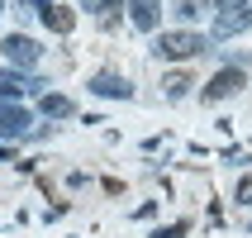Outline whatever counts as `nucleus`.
Masks as SVG:
<instances>
[{"label": "nucleus", "instance_id": "obj_9", "mask_svg": "<svg viewBox=\"0 0 252 238\" xmlns=\"http://www.w3.org/2000/svg\"><path fill=\"white\" fill-rule=\"evenodd\" d=\"M81 5H86V10H95V19L105 29H114V24H119V10H128L124 0H81Z\"/></svg>", "mask_w": 252, "mask_h": 238}, {"label": "nucleus", "instance_id": "obj_12", "mask_svg": "<svg viewBox=\"0 0 252 238\" xmlns=\"http://www.w3.org/2000/svg\"><path fill=\"white\" fill-rule=\"evenodd\" d=\"M43 114H48V119H67V114H76V105H71L67 96L48 91V96H43Z\"/></svg>", "mask_w": 252, "mask_h": 238}, {"label": "nucleus", "instance_id": "obj_11", "mask_svg": "<svg viewBox=\"0 0 252 238\" xmlns=\"http://www.w3.org/2000/svg\"><path fill=\"white\" fill-rule=\"evenodd\" d=\"M190 86H195V76H190V71H167L162 96H167V100H186V96H190Z\"/></svg>", "mask_w": 252, "mask_h": 238}, {"label": "nucleus", "instance_id": "obj_13", "mask_svg": "<svg viewBox=\"0 0 252 238\" xmlns=\"http://www.w3.org/2000/svg\"><path fill=\"white\" fill-rule=\"evenodd\" d=\"M205 5H210V0H176V14H181V19H200Z\"/></svg>", "mask_w": 252, "mask_h": 238}, {"label": "nucleus", "instance_id": "obj_15", "mask_svg": "<svg viewBox=\"0 0 252 238\" xmlns=\"http://www.w3.org/2000/svg\"><path fill=\"white\" fill-rule=\"evenodd\" d=\"M48 5H53V0H33V10H38V14H43V10H48Z\"/></svg>", "mask_w": 252, "mask_h": 238}, {"label": "nucleus", "instance_id": "obj_7", "mask_svg": "<svg viewBox=\"0 0 252 238\" xmlns=\"http://www.w3.org/2000/svg\"><path fill=\"white\" fill-rule=\"evenodd\" d=\"M38 76H29V71H0V100H10V96H24V91H38Z\"/></svg>", "mask_w": 252, "mask_h": 238}, {"label": "nucleus", "instance_id": "obj_16", "mask_svg": "<svg viewBox=\"0 0 252 238\" xmlns=\"http://www.w3.org/2000/svg\"><path fill=\"white\" fill-rule=\"evenodd\" d=\"M0 5H5V0H0Z\"/></svg>", "mask_w": 252, "mask_h": 238}, {"label": "nucleus", "instance_id": "obj_1", "mask_svg": "<svg viewBox=\"0 0 252 238\" xmlns=\"http://www.w3.org/2000/svg\"><path fill=\"white\" fill-rule=\"evenodd\" d=\"M153 53L157 57H195V53H214V48H210L205 34H195V29H167V34H157Z\"/></svg>", "mask_w": 252, "mask_h": 238}, {"label": "nucleus", "instance_id": "obj_3", "mask_svg": "<svg viewBox=\"0 0 252 238\" xmlns=\"http://www.w3.org/2000/svg\"><path fill=\"white\" fill-rule=\"evenodd\" d=\"M252 29V5H233V10L214 14V38H228V34H248Z\"/></svg>", "mask_w": 252, "mask_h": 238}, {"label": "nucleus", "instance_id": "obj_14", "mask_svg": "<svg viewBox=\"0 0 252 238\" xmlns=\"http://www.w3.org/2000/svg\"><path fill=\"white\" fill-rule=\"evenodd\" d=\"M214 10H233V5H248V0H210Z\"/></svg>", "mask_w": 252, "mask_h": 238}, {"label": "nucleus", "instance_id": "obj_4", "mask_svg": "<svg viewBox=\"0 0 252 238\" xmlns=\"http://www.w3.org/2000/svg\"><path fill=\"white\" fill-rule=\"evenodd\" d=\"M91 96H105V100H128V96H133V86H128L119 71H95V76H91Z\"/></svg>", "mask_w": 252, "mask_h": 238}, {"label": "nucleus", "instance_id": "obj_2", "mask_svg": "<svg viewBox=\"0 0 252 238\" xmlns=\"http://www.w3.org/2000/svg\"><path fill=\"white\" fill-rule=\"evenodd\" d=\"M0 48H5V57H10V67H14V71L33 67V62L43 57V48H38L33 38H29V34H10V38L0 43Z\"/></svg>", "mask_w": 252, "mask_h": 238}, {"label": "nucleus", "instance_id": "obj_5", "mask_svg": "<svg viewBox=\"0 0 252 238\" xmlns=\"http://www.w3.org/2000/svg\"><path fill=\"white\" fill-rule=\"evenodd\" d=\"M233 91H243V67H224L214 81H205L200 96H205V100H228Z\"/></svg>", "mask_w": 252, "mask_h": 238}, {"label": "nucleus", "instance_id": "obj_8", "mask_svg": "<svg viewBox=\"0 0 252 238\" xmlns=\"http://www.w3.org/2000/svg\"><path fill=\"white\" fill-rule=\"evenodd\" d=\"M24 129H29V110L0 100V134H24Z\"/></svg>", "mask_w": 252, "mask_h": 238}, {"label": "nucleus", "instance_id": "obj_6", "mask_svg": "<svg viewBox=\"0 0 252 238\" xmlns=\"http://www.w3.org/2000/svg\"><path fill=\"white\" fill-rule=\"evenodd\" d=\"M128 24L143 29V34H153V29L162 24V5H157V0H128Z\"/></svg>", "mask_w": 252, "mask_h": 238}, {"label": "nucleus", "instance_id": "obj_10", "mask_svg": "<svg viewBox=\"0 0 252 238\" xmlns=\"http://www.w3.org/2000/svg\"><path fill=\"white\" fill-rule=\"evenodd\" d=\"M43 24L53 29V34H71V29H76V14H71L67 5H48V10H43Z\"/></svg>", "mask_w": 252, "mask_h": 238}]
</instances>
